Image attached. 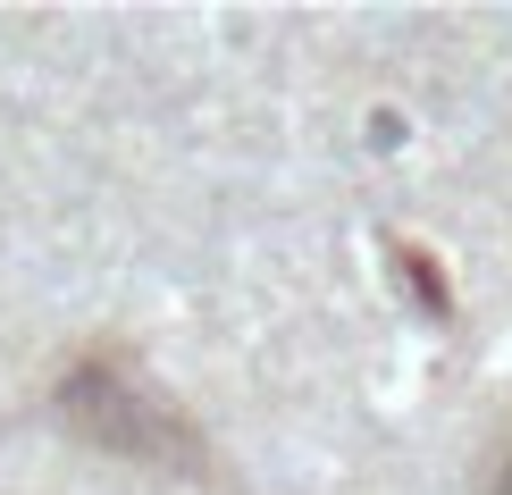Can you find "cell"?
<instances>
[{"mask_svg":"<svg viewBox=\"0 0 512 495\" xmlns=\"http://www.w3.org/2000/svg\"><path fill=\"white\" fill-rule=\"evenodd\" d=\"M479 495H512V454H496V462H487V487Z\"/></svg>","mask_w":512,"mask_h":495,"instance_id":"7a4b0ae2","label":"cell"},{"mask_svg":"<svg viewBox=\"0 0 512 495\" xmlns=\"http://www.w3.org/2000/svg\"><path fill=\"white\" fill-rule=\"evenodd\" d=\"M59 412H68V428H84L93 445H110L143 470H177V479L202 470V437L185 428V412L118 361H76L68 386H59Z\"/></svg>","mask_w":512,"mask_h":495,"instance_id":"6da1fadb","label":"cell"}]
</instances>
